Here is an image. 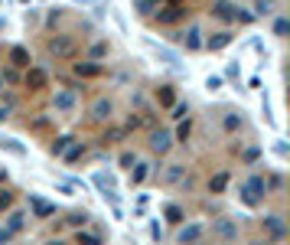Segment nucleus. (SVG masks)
Listing matches in <instances>:
<instances>
[{
    "mask_svg": "<svg viewBox=\"0 0 290 245\" xmlns=\"http://www.w3.org/2000/svg\"><path fill=\"white\" fill-rule=\"evenodd\" d=\"M238 196H241V203H244V206L258 209L261 203H264V196H267V177H261V173H251V177L241 183Z\"/></svg>",
    "mask_w": 290,
    "mask_h": 245,
    "instance_id": "1",
    "label": "nucleus"
},
{
    "mask_svg": "<svg viewBox=\"0 0 290 245\" xmlns=\"http://www.w3.org/2000/svg\"><path fill=\"white\" fill-rule=\"evenodd\" d=\"M46 52L56 59H75L78 56V43L72 33H56V36L46 39Z\"/></svg>",
    "mask_w": 290,
    "mask_h": 245,
    "instance_id": "2",
    "label": "nucleus"
},
{
    "mask_svg": "<svg viewBox=\"0 0 290 245\" xmlns=\"http://www.w3.org/2000/svg\"><path fill=\"white\" fill-rule=\"evenodd\" d=\"M261 229H264L267 242H284V239H287V226H284V216H277V213H267L264 219H261Z\"/></svg>",
    "mask_w": 290,
    "mask_h": 245,
    "instance_id": "3",
    "label": "nucleus"
},
{
    "mask_svg": "<svg viewBox=\"0 0 290 245\" xmlns=\"http://www.w3.org/2000/svg\"><path fill=\"white\" fill-rule=\"evenodd\" d=\"M206 222H186V226H180V232H176V242L180 245H199L202 239H206Z\"/></svg>",
    "mask_w": 290,
    "mask_h": 245,
    "instance_id": "4",
    "label": "nucleus"
},
{
    "mask_svg": "<svg viewBox=\"0 0 290 245\" xmlns=\"http://www.w3.org/2000/svg\"><path fill=\"white\" fill-rule=\"evenodd\" d=\"M52 108L62 111V115H72V111L78 108V92L75 89H59L56 95H52Z\"/></svg>",
    "mask_w": 290,
    "mask_h": 245,
    "instance_id": "5",
    "label": "nucleus"
},
{
    "mask_svg": "<svg viewBox=\"0 0 290 245\" xmlns=\"http://www.w3.org/2000/svg\"><path fill=\"white\" fill-rule=\"evenodd\" d=\"M212 232H215L218 239H222V242L228 245V242H235V239H238V222H235V219H228V216H218V219L212 222Z\"/></svg>",
    "mask_w": 290,
    "mask_h": 245,
    "instance_id": "6",
    "label": "nucleus"
},
{
    "mask_svg": "<svg viewBox=\"0 0 290 245\" xmlns=\"http://www.w3.org/2000/svg\"><path fill=\"white\" fill-rule=\"evenodd\" d=\"M176 43H183L189 52L202 49V26H199V23H189L186 30H183V36H176Z\"/></svg>",
    "mask_w": 290,
    "mask_h": 245,
    "instance_id": "7",
    "label": "nucleus"
},
{
    "mask_svg": "<svg viewBox=\"0 0 290 245\" xmlns=\"http://www.w3.org/2000/svg\"><path fill=\"white\" fill-rule=\"evenodd\" d=\"M170 147H173V134L166 128H153L150 131V151L153 154H166Z\"/></svg>",
    "mask_w": 290,
    "mask_h": 245,
    "instance_id": "8",
    "label": "nucleus"
},
{
    "mask_svg": "<svg viewBox=\"0 0 290 245\" xmlns=\"http://www.w3.org/2000/svg\"><path fill=\"white\" fill-rule=\"evenodd\" d=\"M114 118V101L111 98H95L92 101V121H98V125H104V121Z\"/></svg>",
    "mask_w": 290,
    "mask_h": 245,
    "instance_id": "9",
    "label": "nucleus"
},
{
    "mask_svg": "<svg viewBox=\"0 0 290 245\" xmlns=\"http://www.w3.org/2000/svg\"><path fill=\"white\" fill-rule=\"evenodd\" d=\"M26 89H33V92H39V89H46V82H49V72L42 66H33V69H26Z\"/></svg>",
    "mask_w": 290,
    "mask_h": 245,
    "instance_id": "10",
    "label": "nucleus"
},
{
    "mask_svg": "<svg viewBox=\"0 0 290 245\" xmlns=\"http://www.w3.org/2000/svg\"><path fill=\"white\" fill-rule=\"evenodd\" d=\"M157 23H176V20H183L186 16V7H180V4H170V7H163V10H157V13H150Z\"/></svg>",
    "mask_w": 290,
    "mask_h": 245,
    "instance_id": "11",
    "label": "nucleus"
},
{
    "mask_svg": "<svg viewBox=\"0 0 290 245\" xmlns=\"http://www.w3.org/2000/svg\"><path fill=\"white\" fill-rule=\"evenodd\" d=\"M209 13H212L215 20H222V23H232L235 20V4H228V0H212Z\"/></svg>",
    "mask_w": 290,
    "mask_h": 245,
    "instance_id": "12",
    "label": "nucleus"
},
{
    "mask_svg": "<svg viewBox=\"0 0 290 245\" xmlns=\"http://www.w3.org/2000/svg\"><path fill=\"white\" fill-rule=\"evenodd\" d=\"M232 33L228 30H222V33H212L209 39H202V49H212V52H218V49H225V46H232Z\"/></svg>",
    "mask_w": 290,
    "mask_h": 245,
    "instance_id": "13",
    "label": "nucleus"
},
{
    "mask_svg": "<svg viewBox=\"0 0 290 245\" xmlns=\"http://www.w3.org/2000/svg\"><path fill=\"white\" fill-rule=\"evenodd\" d=\"M150 170H153L150 160H134V167H130V187H140V183L150 177Z\"/></svg>",
    "mask_w": 290,
    "mask_h": 245,
    "instance_id": "14",
    "label": "nucleus"
},
{
    "mask_svg": "<svg viewBox=\"0 0 290 245\" xmlns=\"http://www.w3.org/2000/svg\"><path fill=\"white\" fill-rule=\"evenodd\" d=\"M183 180H186V164H166V170H163V183L166 187L183 183Z\"/></svg>",
    "mask_w": 290,
    "mask_h": 245,
    "instance_id": "15",
    "label": "nucleus"
},
{
    "mask_svg": "<svg viewBox=\"0 0 290 245\" xmlns=\"http://www.w3.org/2000/svg\"><path fill=\"white\" fill-rule=\"evenodd\" d=\"M30 209H33V219H49V216L56 213V206L46 203V199H39V196H30Z\"/></svg>",
    "mask_w": 290,
    "mask_h": 245,
    "instance_id": "16",
    "label": "nucleus"
},
{
    "mask_svg": "<svg viewBox=\"0 0 290 245\" xmlns=\"http://www.w3.org/2000/svg\"><path fill=\"white\" fill-rule=\"evenodd\" d=\"M10 66L13 69H30V52H26V46H13L10 49Z\"/></svg>",
    "mask_w": 290,
    "mask_h": 245,
    "instance_id": "17",
    "label": "nucleus"
},
{
    "mask_svg": "<svg viewBox=\"0 0 290 245\" xmlns=\"http://www.w3.org/2000/svg\"><path fill=\"white\" fill-rule=\"evenodd\" d=\"M157 101H160V108H173V105H176L173 85H160V89H157Z\"/></svg>",
    "mask_w": 290,
    "mask_h": 245,
    "instance_id": "18",
    "label": "nucleus"
},
{
    "mask_svg": "<svg viewBox=\"0 0 290 245\" xmlns=\"http://www.w3.org/2000/svg\"><path fill=\"white\" fill-rule=\"evenodd\" d=\"M147 43H150V49H153L157 56L163 59V63H170V66H180V56H176L173 49H166V46H160V43H153V39H147Z\"/></svg>",
    "mask_w": 290,
    "mask_h": 245,
    "instance_id": "19",
    "label": "nucleus"
},
{
    "mask_svg": "<svg viewBox=\"0 0 290 245\" xmlns=\"http://www.w3.org/2000/svg\"><path fill=\"white\" fill-rule=\"evenodd\" d=\"M225 187H228V170H218L215 177H209V193H225Z\"/></svg>",
    "mask_w": 290,
    "mask_h": 245,
    "instance_id": "20",
    "label": "nucleus"
},
{
    "mask_svg": "<svg viewBox=\"0 0 290 245\" xmlns=\"http://www.w3.org/2000/svg\"><path fill=\"white\" fill-rule=\"evenodd\" d=\"M241 125H244V118L238 115V111H228V115L222 118V131H225V134H235Z\"/></svg>",
    "mask_w": 290,
    "mask_h": 245,
    "instance_id": "21",
    "label": "nucleus"
},
{
    "mask_svg": "<svg viewBox=\"0 0 290 245\" xmlns=\"http://www.w3.org/2000/svg\"><path fill=\"white\" fill-rule=\"evenodd\" d=\"M88 219H92V216L85 213V209H75V213L65 216V226H72V229H85V226H88Z\"/></svg>",
    "mask_w": 290,
    "mask_h": 245,
    "instance_id": "22",
    "label": "nucleus"
},
{
    "mask_svg": "<svg viewBox=\"0 0 290 245\" xmlns=\"http://www.w3.org/2000/svg\"><path fill=\"white\" fill-rule=\"evenodd\" d=\"M75 75H82V78H95V75H101V66L98 63H75Z\"/></svg>",
    "mask_w": 290,
    "mask_h": 245,
    "instance_id": "23",
    "label": "nucleus"
},
{
    "mask_svg": "<svg viewBox=\"0 0 290 245\" xmlns=\"http://www.w3.org/2000/svg\"><path fill=\"white\" fill-rule=\"evenodd\" d=\"M72 141H75V137H69V134H62V137H56V141H52V144H49V154H52V157H62V154L69 151V144H72Z\"/></svg>",
    "mask_w": 290,
    "mask_h": 245,
    "instance_id": "24",
    "label": "nucleus"
},
{
    "mask_svg": "<svg viewBox=\"0 0 290 245\" xmlns=\"http://www.w3.org/2000/svg\"><path fill=\"white\" fill-rule=\"evenodd\" d=\"M0 147H4V151H10L13 157H26V147H23L20 141H13V137H4V134H0Z\"/></svg>",
    "mask_w": 290,
    "mask_h": 245,
    "instance_id": "25",
    "label": "nucleus"
},
{
    "mask_svg": "<svg viewBox=\"0 0 290 245\" xmlns=\"http://www.w3.org/2000/svg\"><path fill=\"white\" fill-rule=\"evenodd\" d=\"M163 216H166V222H173V226H183V219H186V213H183L176 203L166 206V209H163Z\"/></svg>",
    "mask_w": 290,
    "mask_h": 245,
    "instance_id": "26",
    "label": "nucleus"
},
{
    "mask_svg": "<svg viewBox=\"0 0 290 245\" xmlns=\"http://www.w3.org/2000/svg\"><path fill=\"white\" fill-rule=\"evenodd\" d=\"M75 245H104V242H101V235H95V232H82V229H78V232H75Z\"/></svg>",
    "mask_w": 290,
    "mask_h": 245,
    "instance_id": "27",
    "label": "nucleus"
},
{
    "mask_svg": "<svg viewBox=\"0 0 290 245\" xmlns=\"http://www.w3.org/2000/svg\"><path fill=\"white\" fill-rule=\"evenodd\" d=\"M124 137H127V131H124V128H108L101 141H104V144H118V141H124Z\"/></svg>",
    "mask_w": 290,
    "mask_h": 245,
    "instance_id": "28",
    "label": "nucleus"
},
{
    "mask_svg": "<svg viewBox=\"0 0 290 245\" xmlns=\"http://www.w3.org/2000/svg\"><path fill=\"white\" fill-rule=\"evenodd\" d=\"M82 154H85V144L72 141V144H69V151H65L62 157H65V164H75V160H78V157H82Z\"/></svg>",
    "mask_w": 290,
    "mask_h": 245,
    "instance_id": "29",
    "label": "nucleus"
},
{
    "mask_svg": "<svg viewBox=\"0 0 290 245\" xmlns=\"http://www.w3.org/2000/svg\"><path fill=\"white\" fill-rule=\"evenodd\" d=\"M101 56H108V43H104V39H98V43L88 49V63H98Z\"/></svg>",
    "mask_w": 290,
    "mask_h": 245,
    "instance_id": "30",
    "label": "nucleus"
},
{
    "mask_svg": "<svg viewBox=\"0 0 290 245\" xmlns=\"http://www.w3.org/2000/svg\"><path fill=\"white\" fill-rule=\"evenodd\" d=\"M23 222H26V216H23V213H10V219H7V229L16 235V232L23 229Z\"/></svg>",
    "mask_w": 290,
    "mask_h": 245,
    "instance_id": "31",
    "label": "nucleus"
},
{
    "mask_svg": "<svg viewBox=\"0 0 290 245\" xmlns=\"http://www.w3.org/2000/svg\"><path fill=\"white\" fill-rule=\"evenodd\" d=\"M287 33H290V20H287V16H277V20H274V36L284 39Z\"/></svg>",
    "mask_w": 290,
    "mask_h": 245,
    "instance_id": "32",
    "label": "nucleus"
},
{
    "mask_svg": "<svg viewBox=\"0 0 290 245\" xmlns=\"http://www.w3.org/2000/svg\"><path fill=\"white\" fill-rule=\"evenodd\" d=\"M134 10H137L140 16H150V13L157 10V7L150 4V0H134Z\"/></svg>",
    "mask_w": 290,
    "mask_h": 245,
    "instance_id": "33",
    "label": "nucleus"
},
{
    "mask_svg": "<svg viewBox=\"0 0 290 245\" xmlns=\"http://www.w3.org/2000/svg\"><path fill=\"white\" fill-rule=\"evenodd\" d=\"M189 131H192V121L186 118V121L180 125V131H176V141H180V144H186V141H189Z\"/></svg>",
    "mask_w": 290,
    "mask_h": 245,
    "instance_id": "34",
    "label": "nucleus"
},
{
    "mask_svg": "<svg viewBox=\"0 0 290 245\" xmlns=\"http://www.w3.org/2000/svg\"><path fill=\"white\" fill-rule=\"evenodd\" d=\"M271 13V0H254V13L251 16H267Z\"/></svg>",
    "mask_w": 290,
    "mask_h": 245,
    "instance_id": "35",
    "label": "nucleus"
},
{
    "mask_svg": "<svg viewBox=\"0 0 290 245\" xmlns=\"http://www.w3.org/2000/svg\"><path fill=\"white\" fill-rule=\"evenodd\" d=\"M134 160H137V154H130V151H124V154H121V157H118V167H124V170H130V167H134Z\"/></svg>",
    "mask_w": 290,
    "mask_h": 245,
    "instance_id": "36",
    "label": "nucleus"
},
{
    "mask_svg": "<svg viewBox=\"0 0 290 245\" xmlns=\"http://www.w3.org/2000/svg\"><path fill=\"white\" fill-rule=\"evenodd\" d=\"M10 206H13V193L10 190H0V213H7Z\"/></svg>",
    "mask_w": 290,
    "mask_h": 245,
    "instance_id": "37",
    "label": "nucleus"
},
{
    "mask_svg": "<svg viewBox=\"0 0 290 245\" xmlns=\"http://www.w3.org/2000/svg\"><path fill=\"white\" fill-rule=\"evenodd\" d=\"M0 82H10V85H13V82H20V75H16V69H13V66H10V69H4V75H0Z\"/></svg>",
    "mask_w": 290,
    "mask_h": 245,
    "instance_id": "38",
    "label": "nucleus"
},
{
    "mask_svg": "<svg viewBox=\"0 0 290 245\" xmlns=\"http://www.w3.org/2000/svg\"><path fill=\"white\" fill-rule=\"evenodd\" d=\"M206 89H209V92L222 89V75H209V78H206Z\"/></svg>",
    "mask_w": 290,
    "mask_h": 245,
    "instance_id": "39",
    "label": "nucleus"
},
{
    "mask_svg": "<svg viewBox=\"0 0 290 245\" xmlns=\"http://www.w3.org/2000/svg\"><path fill=\"white\" fill-rule=\"evenodd\" d=\"M173 118H189V105H173Z\"/></svg>",
    "mask_w": 290,
    "mask_h": 245,
    "instance_id": "40",
    "label": "nucleus"
},
{
    "mask_svg": "<svg viewBox=\"0 0 290 245\" xmlns=\"http://www.w3.org/2000/svg\"><path fill=\"white\" fill-rule=\"evenodd\" d=\"M235 20H241V23H251L254 16H251L248 10H241V7H235Z\"/></svg>",
    "mask_w": 290,
    "mask_h": 245,
    "instance_id": "41",
    "label": "nucleus"
},
{
    "mask_svg": "<svg viewBox=\"0 0 290 245\" xmlns=\"http://www.w3.org/2000/svg\"><path fill=\"white\" fill-rule=\"evenodd\" d=\"M225 75H228V78H238V75H241V69H238V63H232V66H228V69H225Z\"/></svg>",
    "mask_w": 290,
    "mask_h": 245,
    "instance_id": "42",
    "label": "nucleus"
},
{
    "mask_svg": "<svg viewBox=\"0 0 290 245\" xmlns=\"http://www.w3.org/2000/svg\"><path fill=\"white\" fill-rule=\"evenodd\" d=\"M267 187H274V190H280V187H284V180H280V177H277V173H274V177H271V180H267Z\"/></svg>",
    "mask_w": 290,
    "mask_h": 245,
    "instance_id": "43",
    "label": "nucleus"
},
{
    "mask_svg": "<svg viewBox=\"0 0 290 245\" xmlns=\"http://www.w3.org/2000/svg\"><path fill=\"white\" fill-rule=\"evenodd\" d=\"M244 160H248V164H254V160H258V147H251V151L244 154Z\"/></svg>",
    "mask_w": 290,
    "mask_h": 245,
    "instance_id": "44",
    "label": "nucleus"
},
{
    "mask_svg": "<svg viewBox=\"0 0 290 245\" xmlns=\"http://www.w3.org/2000/svg\"><path fill=\"white\" fill-rule=\"evenodd\" d=\"M46 245H62V242H59V239H52V242H46Z\"/></svg>",
    "mask_w": 290,
    "mask_h": 245,
    "instance_id": "45",
    "label": "nucleus"
},
{
    "mask_svg": "<svg viewBox=\"0 0 290 245\" xmlns=\"http://www.w3.org/2000/svg\"><path fill=\"white\" fill-rule=\"evenodd\" d=\"M251 245H271V242H267V239H264V242H251Z\"/></svg>",
    "mask_w": 290,
    "mask_h": 245,
    "instance_id": "46",
    "label": "nucleus"
},
{
    "mask_svg": "<svg viewBox=\"0 0 290 245\" xmlns=\"http://www.w3.org/2000/svg\"><path fill=\"white\" fill-rule=\"evenodd\" d=\"M271 4H274V0H271Z\"/></svg>",
    "mask_w": 290,
    "mask_h": 245,
    "instance_id": "47",
    "label": "nucleus"
},
{
    "mask_svg": "<svg viewBox=\"0 0 290 245\" xmlns=\"http://www.w3.org/2000/svg\"><path fill=\"white\" fill-rule=\"evenodd\" d=\"M0 85H4V82H0Z\"/></svg>",
    "mask_w": 290,
    "mask_h": 245,
    "instance_id": "48",
    "label": "nucleus"
}]
</instances>
